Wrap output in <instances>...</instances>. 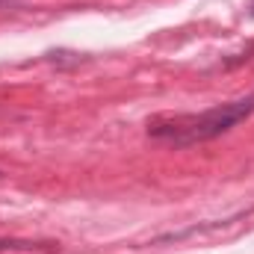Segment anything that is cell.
<instances>
[{
	"label": "cell",
	"mask_w": 254,
	"mask_h": 254,
	"mask_svg": "<svg viewBox=\"0 0 254 254\" xmlns=\"http://www.w3.org/2000/svg\"><path fill=\"white\" fill-rule=\"evenodd\" d=\"M254 113V92L246 98L210 107L204 113H184V116H154L148 119V136L160 142H172L175 148H192L201 142H210L231 127L246 122Z\"/></svg>",
	"instance_id": "6da1fadb"
},
{
	"label": "cell",
	"mask_w": 254,
	"mask_h": 254,
	"mask_svg": "<svg viewBox=\"0 0 254 254\" xmlns=\"http://www.w3.org/2000/svg\"><path fill=\"white\" fill-rule=\"evenodd\" d=\"M51 249V243H33V240H0V252H36Z\"/></svg>",
	"instance_id": "7a4b0ae2"
},
{
	"label": "cell",
	"mask_w": 254,
	"mask_h": 254,
	"mask_svg": "<svg viewBox=\"0 0 254 254\" xmlns=\"http://www.w3.org/2000/svg\"><path fill=\"white\" fill-rule=\"evenodd\" d=\"M252 57H254V42L246 48V51H240V54H231L228 60H222V68H234V65L246 63V60H252Z\"/></svg>",
	"instance_id": "3957f363"
},
{
	"label": "cell",
	"mask_w": 254,
	"mask_h": 254,
	"mask_svg": "<svg viewBox=\"0 0 254 254\" xmlns=\"http://www.w3.org/2000/svg\"><path fill=\"white\" fill-rule=\"evenodd\" d=\"M249 15H252V18H254V0H252V3H249Z\"/></svg>",
	"instance_id": "277c9868"
},
{
	"label": "cell",
	"mask_w": 254,
	"mask_h": 254,
	"mask_svg": "<svg viewBox=\"0 0 254 254\" xmlns=\"http://www.w3.org/2000/svg\"><path fill=\"white\" fill-rule=\"evenodd\" d=\"M12 3H15V0H0V6H12Z\"/></svg>",
	"instance_id": "5b68a950"
},
{
	"label": "cell",
	"mask_w": 254,
	"mask_h": 254,
	"mask_svg": "<svg viewBox=\"0 0 254 254\" xmlns=\"http://www.w3.org/2000/svg\"><path fill=\"white\" fill-rule=\"evenodd\" d=\"M0 178H3V172H0Z\"/></svg>",
	"instance_id": "8992f818"
}]
</instances>
